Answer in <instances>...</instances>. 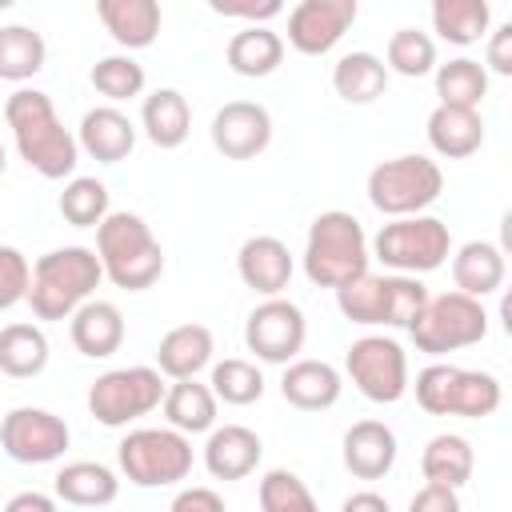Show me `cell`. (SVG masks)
<instances>
[{
  "instance_id": "26",
  "label": "cell",
  "mask_w": 512,
  "mask_h": 512,
  "mask_svg": "<svg viewBox=\"0 0 512 512\" xmlns=\"http://www.w3.org/2000/svg\"><path fill=\"white\" fill-rule=\"evenodd\" d=\"M504 252L492 244V240H468L456 248L452 256V280H456V292L472 296V300H484L492 292H500L504 284Z\"/></svg>"
},
{
  "instance_id": "36",
  "label": "cell",
  "mask_w": 512,
  "mask_h": 512,
  "mask_svg": "<svg viewBox=\"0 0 512 512\" xmlns=\"http://www.w3.org/2000/svg\"><path fill=\"white\" fill-rule=\"evenodd\" d=\"M436 96L448 108H476L488 96V72L472 56H456L448 64H436Z\"/></svg>"
},
{
  "instance_id": "32",
  "label": "cell",
  "mask_w": 512,
  "mask_h": 512,
  "mask_svg": "<svg viewBox=\"0 0 512 512\" xmlns=\"http://www.w3.org/2000/svg\"><path fill=\"white\" fill-rule=\"evenodd\" d=\"M332 88L348 104H372L388 88V68L376 52H344L332 64Z\"/></svg>"
},
{
  "instance_id": "49",
  "label": "cell",
  "mask_w": 512,
  "mask_h": 512,
  "mask_svg": "<svg viewBox=\"0 0 512 512\" xmlns=\"http://www.w3.org/2000/svg\"><path fill=\"white\" fill-rule=\"evenodd\" d=\"M4 168H8V152H4V140H0V176H4Z\"/></svg>"
},
{
  "instance_id": "8",
  "label": "cell",
  "mask_w": 512,
  "mask_h": 512,
  "mask_svg": "<svg viewBox=\"0 0 512 512\" xmlns=\"http://www.w3.org/2000/svg\"><path fill=\"white\" fill-rule=\"evenodd\" d=\"M444 192V172L436 160L408 152V156H392L380 160L368 172V200L380 216H420L424 208H432Z\"/></svg>"
},
{
  "instance_id": "28",
  "label": "cell",
  "mask_w": 512,
  "mask_h": 512,
  "mask_svg": "<svg viewBox=\"0 0 512 512\" xmlns=\"http://www.w3.org/2000/svg\"><path fill=\"white\" fill-rule=\"evenodd\" d=\"M140 128L156 148H180L192 132V108L184 92L176 88H156L140 104Z\"/></svg>"
},
{
  "instance_id": "41",
  "label": "cell",
  "mask_w": 512,
  "mask_h": 512,
  "mask_svg": "<svg viewBox=\"0 0 512 512\" xmlns=\"http://www.w3.org/2000/svg\"><path fill=\"white\" fill-rule=\"evenodd\" d=\"M260 512H320V504L296 472L272 468L260 480Z\"/></svg>"
},
{
  "instance_id": "40",
  "label": "cell",
  "mask_w": 512,
  "mask_h": 512,
  "mask_svg": "<svg viewBox=\"0 0 512 512\" xmlns=\"http://www.w3.org/2000/svg\"><path fill=\"white\" fill-rule=\"evenodd\" d=\"M88 80L108 104H124L144 92V64H136L132 56H104L92 64Z\"/></svg>"
},
{
  "instance_id": "43",
  "label": "cell",
  "mask_w": 512,
  "mask_h": 512,
  "mask_svg": "<svg viewBox=\"0 0 512 512\" xmlns=\"http://www.w3.org/2000/svg\"><path fill=\"white\" fill-rule=\"evenodd\" d=\"M208 8L216 12V16H224V20H248V28L252 24H264V20H272V16H280L284 12V4L280 0H240V4H232V0H208Z\"/></svg>"
},
{
  "instance_id": "14",
  "label": "cell",
  "mask_w": 512,
  "mask_h": 512,
  "mask_svg": "<svg viewBox=\"0 0 512 512\" xmlns=\"http://www.w3.org/2000/svg\"><path fill=\"white\" fill-rule=\"evenodd\" d=\"M68 444H72L68 424L48 408L20 404L0 420V448L16 464H52L68 452Z\"/></svg>"
},
{
  "instance_id": "29",
  "label": "cell",
  "mask_w": 512,
  "mask_h": 512,
  "mask_svg": "<svg viewBox=\"0 0 512 512\" xmlns=\"http://www.w3.org/2000/svg\"><path fill=\"white\" fill-rule=\"evenodd\" d=\"M224 60H228V68H232L236 76H248V80L272 76V72L280 68V60H284V36L272 32L268 24H252V28L244 24V28L228 40Z\"/></svg>"
},
{
  "instance_id": "6",
  "label": "cell",
  "mask_w": 512,
  "mask_h": 512,
  "mask_svg": "<svg viewBox=\"0 0 512 512\" xmlns=\"http://www.w3.org/2000/svg\"><path fill=\"white\" fill-rule=\"evenodd\" d=\"M368 252L388 268V272H396V276H424V272H436L448 256H452V232H448V224L440 220V216H428V212H420V216H400V220H388L376 236H372V244H368Z\"/></svg>"
},
{
  "instance_id": "30",
  "label": "cell",
  "mask_w": 512,
  "mask_h": 512,
  "mask_svg": "<svg viewBox=\"0 0 512 512\" xmlns=\"http://www.w3.org/2000/svg\"><path fill=\"white\" fill-rule=\"evenodd\" d=\"M216 396L208 384L200 380H172L160 408H164V420L168 428L184 432V436H196V432H212L216 428Z\"/></svg>"
},
{
  "instance_id": "23",
  "label": "cell",
  "mask_w": 512,
  "mask_h": 512,
  "mask_svg": "<svg viewBox=\"0 0 512 512\" xmlns=\"http://www.w3.org/2000/svg\"><path fill=\"white\" fill-rule=\"evenodd\" d=\"M344 380L328 360H292L280 376V396L300 412H324L340 400Z\"/></svg>"
},
{
  "instance_id": "16",
  "label": "cell",
  "mask_w": 512,
  "mask_h": 512,
  "mask_svg": "<svg viewBox=\"0 0 512 512\" xmlns=\"http://www.w3.org/2000/svg\"><path fill=\"white\" fill-rule=\"evenodd\" d=\"M212 148L228 160H252L272 144V116L256 100H228L212 116Z\"/></svg>"
},
{
  "instance_id": "21",
  "label": "cell",
  "mask_w": 512,
  "mask_h": 512,
  "mask_svg": "<svg viewBox=\"0 0 512 512\" xmlns=\"http://www.w3.org/2000/svg\"><path fill=\"white\" fill-rule=\"evenodd\" d=\"M260 456H264V444L244 424L212 428L208 440H204V468L216 480H244V476H252L256 464H260Z\"/></svg>"
},
{
  "instance_id": "9",
  "label": "cell",
  "mask_w": 512,
  "mask_h": 512,
  "mask_svg": "<svg viewBox=\"0 0 512 512\" xmlns=\"http://www.w3.org/2000/svg\"><path fill=\"white\" fill-rule=\"evenodd\" d=\"M116 464L136 488H168L188 480L192 440L176 428H132L116 448Z\"/></svg>"
},
{
  "instance_id": "42",
  "label": "cell",
  "mask_w": 512,
  "mask_h": 512,
  "mask_svg": "<svg viewBox=\"0 0 512 512\" xmlns=\"http://www.w3.org/2000/svg\"><path fill=\"white\" fill-rule=\"evenodd\" d=\"M28 280H32V264L24 260V252L0 244V312L16 308L28 296Z\"/></svg>"
},
{
  "instance_id": "13",
  "label": "cell",
  "mask_w": 512,
  "mask_h": 512,
  "mask_svg": "<svg viewBox=\"0 0 512 512\" xmlns=\"http://www.w3.org/2000/svg\"><path fill=\"white\" fill-rule=\"evenodd\" d=\"M304 340H308V320H304L300 304H292L284 296L260 300L248 312V320H244V344L264 364H292V360H300Z\"/></svg>"
},
{
  "instance_id": "22",
  "label": "cell",
  "mask_w": 512,
  "mask_h": 512,
  "mask_svg": "<svg viewBox=\"0 0 512 512\" xmlns=\"http://www.w3.org/2000/svg\"><path fill=\"white\" fill-rule=\"evenodd\" d=\"M212 352L216 344L204 324H176L156 344V372L168 380H196V372L212 364Z\"/></svg>"
},
{
  "instance_id": "3",
  "label": "cell",
  "mask_w": 512,
  "mask_h": 512,
  "mask_svg": "<svg viewBox=\"0 0 512 512\" xmlns=\"http://www.w3.org/2000/svg\"><path fill=\"white\" fill-rule=\"evenodd\" d=\"M96 260L104 276L124 292H144L164 272V248L136 212H108L96 228Z\"/></svg>"
},
{
  "instance_id": "5",
  "label": "cell",
  "mask_w": 512,
  "mask_h": 512,
  "mask_svg": "<svg viewBox=\"0 0 512 512\" xmlns=\"http://www.w3.org/2000/svg\"><path fill=\"white\" fill-rule=\"evenodd\" d=\"M428 300V288L416 276H396V272H364L348 284L336 288V308L352 324H384V328H408Z\"/></svg>"
},
{
  "instance_id": "7",
  "label": "cell",
  "mask_w": 512,
  "mask_h": 512,
  "mask_svg": "<svg viewBox=\"0 0 512 512\" xmlns=\"http://www.w3.org/2000/svg\"><path fill=\"white\" fill-rule=\"evenodd\" d=\"M416 404L428 416H464V420H484L500 408L504 392L492 372L476 368H456V364H428L416 372Z\"/></svg>"
},
{
  "instance_id": "1",
  "label": "cell",
  "mask_w": 512,
  "mask_h": 512,
  "mask_svg": "<svg viewBox=\"0 0 512 512\" xmlns=\"http://www.w3.org/2000/svg\"><path fill=\"white\" fill-rule=\"evenodd\" d=\"M4 120L12 128L20 160L44 176V180H64L80 164V144L64 128V120L52 108V96L40 88H16L4 104Z\"/></svg>"
},
{
  "instance_id": "24",
  "label": "cell",
  "mask_w": 512,
  "mask_h": 512,
  "mask_svg": "<svg viewBox=\"0 0 512 512\" xmlns=\"http://www.w3.org/2000/svg\"><path fill=\"white\" fill-rule=\"evenodd\" d=\"M96 16L108 28V36L128 52L156 44L164 20L156 0H96Z\"/></svg>"
},
{
  "instance_id": "12",
  "label": "cell",
  "mask_w": 512,
  "mask_h": 512,
  "mask_svg": "<svg viewBox=\"0 0 512 512\" xmlns=\"http://www.w3.org/2000/svg\"><path fill=\"white\" fill-rule=\"evenodd\" d=\"M344 372L372 404H396L408 392V356L392 336H360L344 352Z\"/></svg>"
},
{
  "instance_id": "17",
  "label": "cell",
  "mask_w": 512,
  "mask_h": 512,
  "mask_svg": "<svg viewBox=\"0 0 512 512\" xmlns=\"http://www.w3.org/2000/svg\"><path fill=\"white\" fill-rule=\"evenodd\" d=\"M292 252H288V244L284 240H276V236H248L244 244H240V252H236V272H240V280L252 288V292H260L264 300L268 296H280L284 288H288V280H292Z\"/></svg>"
},
{
  "instance_id": "37",
  "label": "cell",
  "mask_w": 512,
  "mask_h": 512,
  "mask_svg": "<svg viewBox=\"0 0 512 512\" xmlns=\"http://www.w3.org/2000/svg\"><path fill=\"white\" fill-rule=\"evenodd\" d=\"M384 68H388V76L396 72L404 80H420V76L436 72V40L420 28H396L384 48Z\"/></svg>"
},
{
  "instance_id": "48",
  "label": "cell",
  "mask_w": 512,
  "mask_h": 512,
  "mask_svg": "<svg viewBox=\"0 0 512 512\" xmlns=\"http://www.w3.org/2000/svg\"><path fill=\"white\" fill-rule=\"evenodd\" d=\"M340 512H392V504L380 496V492H352L344 504H340Z\"/></svg>"
},
{
  "instance_id": "25",
  "label": "cell",
  "mask_w": 512,
  "mask_h": 512,
  "mask_svg": "<svg viewBox=\"0 0 512 512\" xmlns=\"http://www.w3.org/2000/svg\"><path fill=\"white\" fill-rule=\"evenodd\" d=\"M52 492L72 508H104L120 496V476L100 460H72L56 472Z\"/></svg>"
},
{
  "instance_id": "45",
  "label": "cell",
  "mask_w": 512,
  "mask_h": 512,
  "mask_svg": "<svg viewBox=\"0 0 512 512\" xmlns=\"http://www.w3.org/2000/svg\"><path fill=\"white\" fill-rule=\"evenodd\" d=\"M484 72H496V76H512V24H500V28L488 36Z\"/></svg>"
},
{
  "instance_id": "31",
  "label": "cell",
  "mask_w": 512,
  "mask_h": 512,
  "mask_svg": "<svg viewBox=\"0 0 512 512\" xmlns=\"http://www.w3.org/2000/svg\"><path fill=\"white\" fill-rule=\"evenodd\" d=\"M472 468H476V452L464 436L456 432H440L424 444L420 452V472L428 484H444V488H464L472 480Z\"/></svg>"
},
{
  "instance_id": "18",
  "label": "cell",
  "mask_w": 512,
  "mask_h": 512,
  "mask_svg": "<svg viewBox=\"0 0 512 512\" xmlns=\"http://www.w3.org/2000/svg\"><path fill=\"white\" fill-rule=\"evenodd\" d=\"M76 144H80V152H88L100 164H120L136 148V124L116 104H96L80 116Z\"/></svg>"
},
{
  "instance_id": "33",
  "label": "cell",
  "mask_w": 512,
  "mask_h": 512,
  "mask_svg": "<svg viewBox=\"0 0 512 512\" xmlns=\"http://www.w3.org/2000/svg\"><path fill=\"white\" fill-rule=\"evenodd\" d=\"M48 368V336L40 324L0 328V372L12 380H32Z\"/></svg>"
},
{
  "instance_id": "38",
  "label": "cell",
  "mask_w": 512,
  "mask_h": 512,
  "mask_svg": "<svg viewBox=\"0 0 512 512\" xmlns=\"http://www.w3.org/2000/svg\"><path fill=\"white\" fill-rule=\"evenodd\" d=\"M208 388L216 400L224 404H256L264 396V372L252 364V360H240V356H228L220 364H212V376H208Z\"/></svg>"
},
{
  "instance_id": "35",
  "label": "cell",
  "mask_w": 512,
  "mask_h": 512,
  "mask_svg": "<svg viewBox=\"0 0 512 512\" xmlns=\"http://www.w3.org/2000/svg\"><path fill=\"white\" fill-rule=\"evenodd\" d=\"M44 56H48V44L36 28L28 24L0 28V80H12V84L32 80L44 68Z\"/></svg>"
},
{
  "instance_id": "20",
  "label": "cell",
  "mask_w": 512,
  "mask_h": 512,
  "mask_svg": "<svg viewBox=\"0 0 512 512\" xmlns=\"http://www.w3.org/2000/svg\"><path fill=\"white\" fill-rule=\"evenodd\" d=\"M72 348L88 360H104L124 344V316L112 300H88L68 316Z\"/></svg>"
},
{
  "instance_id": "27",
  "label": "cell",
  "mask_w": 512,
  "mask_h": 512,
  "mask_svg": "<svg viewBox=\"0 0 512 512\" xmlns=\"http://www.w3.org/2000/svg\"><path fill=\"white\" fill-rule=\"evenodd\" d=\"M428 144L444 160H464V156L480 152V144H484V120H480V112L476 108L436 104L432 116H428Z\"/></svg>"
},
{
  "instance_id": "47",
  "label": "cell",
  "mask_w": 512,
  "mask_h": 512,
  "mask_svg": "<svg viewBox=\"0 0 512 512\" xmlns=\"http://www.w3.org/2000/svg\"><path fill=\"white\" fill-rule=\"evenodd\" d=\"M4 512H60V508H56V496L28 488V492H16V496L4 504Z\"/></svg>"
},
{
  "instance_id": "19",
  "label": "cell",
  "mask_w": 512,
  "mask_h": 512,
  "mask_svg": "<svg viewBox=\"0 0 512 512\" xmlns=\"http://www.w3.org/2000/svg\"><path fill=\"white\" fill-rule=\"evenodd\" d=\"M396 432L384 420H356L344 432V468L356 480H380L396 464Z\"/></svg>"
},
{
  "instance_id": "34",
  "label": "cell",
  "mask_w": 512,
  "mask_h": 512,
  "mask_svg": "<svg viewBox=\"0 0 512 512\" xmlns=\"http://www.w3.org/2000/svg\"><path fill=\"white\" fill-rule=\"evenodd\" d=\"M492 24L488 0H436L432 4V32L456 48L476 44Z\"/></svg>"
},
{
  "instance_id": "15",
  "label": "cell",
  "mask_w": 512,
  "mask_h": 512,
  "mask_svg": "<svg viewBox=\"0 0 512 512\" xmlns=\"http://www.w3.org/2000/svg\"><path fill=\"white\" fill-rule=\"evenodd\" d=\"M356 12V0H300L288 12V44L300 56H324L344 40Z\"/></svg>"
},
{
  "instance_id": "39",
  "label": "cell",
  "mask_w": 512,
  "mask_h": 512,
  "mask_svg": "<svg viewBox=\"0 0 512 512\" xmlns=\"http://www.w3.org/2000/svg\"><path fill=\"white\" fill-rule=\"evenodd\" d=\"M56 208L72 228H100V220L108 216V188L96 176H72Z\"/></svg>"
},
{
  "instance_id": "10",
  "label": "cell",
  "mask_w": 512,
  "mask_h": 512,
  "mask_svg": "<svg viewBox=\"0 0 512 512\" xmlns=\"http://www.w3.org/2000/svg\"><path fill=\"white\" fill-rule=\"evenodd\" d=\"M408 336L428 356L460 352V348H472L488 336V312H484L480 300L452 288V292H440V296L424 300L420 316L408 324Z\"/></svg>"
},
{
  "instance_id": "46",
  "label": "cell",
  "mask_w": 512,
  "mask_h": 512,
  "mask_svg": "<svg viewBox=\"0 0 512 512\" xmlns=\"http://www.w3.org/2000/svg\"><path fill=\"white\" fill-rule=\"evenodd\" d=\"M168 512H224V500L212 488H184L172 496Z\"/></svg>"
},
{
  "instance_id": "2",
  "label": "cell",
  "mask_w": 512,
  "mask_h": 512,
  "mask_svg": "<svg viewBox=\"0 0 512 512\" xmlns=\"http://www.w3.org/2000/svg\"><path fill=\"white\" fill-rule=\"evenodd\" d=\"M100 280H104V268H100L96 252L84 244H64V248L44 252L32 264L24 300L36 320H68L80 304L92 300Z\"/></svg>"
},
{
  "instance_id": "11",
  "label": "cell",
  "mask_w": 512,
  "mask_h": 512,
  "mask_svg": "<svg viewBox=\"0 0 512 512\" xmlns=\"http://www.w3.org/2000/svg\"><path fill=\"white\" fill-rule=\"evenodd\" d=\"M168 384L156 368L148 364H132V368H112L104 376L92 380L88 388V412L96 416V424L104 428H128L132 420L148 416L160 408Z\"/></svg>"
},
{
  "instance_id": "44",
  "label": "cell",
  "mask_w": 512,
  "mask_h": 512,
  "mask_svg": "<svg viewBox=\"0 0 512 512\" xmlns=\"http://www.w3.org/2000/svg\"><path fill=\"white\" fill-rule=\"evenodd\" d=\"M408 512H460V492L444 488V484H424L408 500Z\"/></svg>"
},
{
  "instance_id": "4",
  "label": "cell",
  "mask_w": 512,
  "mask_h": 512,
  "mask_svg": "<svg viewBox=\"0 0 512 512\" xmlns=\"http://www.w3.org/2000/svg\"><path fill=\"white\" fill-rule=\"evenodd\" d=\"M368 236L360 228V220L352 212L328 208L308 224V240H304V276L316 288H340L356 276L368 272Z\"/></svg>"
}]
</instances>
